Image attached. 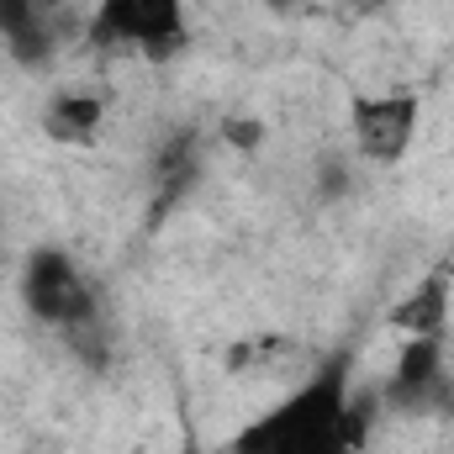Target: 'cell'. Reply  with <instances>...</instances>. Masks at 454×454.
Masks as SVG:
<instances>
[{
    "instance_id": "cell-9",
    "label": "cell",
    "mask_w": 454,
    "mask_h": 454,
    "mask_svg": "<svg viewBox=\"0 0 454 454\" xmlns=\"http://www.w3.org/2000/svg\"><path fill=\"white\" fill-rule=\"evenodd\" d=\"M223 137H232V148H259V137H264V127L259 121H227Z\"/></svg>"
},
{
    "instance_id": "cell-8",
    "label": "cell",
    "mask_w": 454,
    "mask_h": 454,
    "mask_svg": "<svg viewBox=\"0 0 454 454\" xmlns=\"http://www.w3.org/2000/svg\"><path fill=\"white\" fill-rule=\"evenodd\" d=\"M101 121H106V96H101V90H59V96L48 101V112H43V132H48L53 143L85 148V143H96Z\"/></svg>"
},
{
    "instance_id": "cell-6",
    "label": "cell",
    "mask_w": 454,
    "mask_h": 454,
    "mask_svg": "<svg viewBox=\"0 0 454 454\" xmlns=\"http://www.w3.org/2000/svg\"><path fill=\"white\" fill-rule=\"evenodd\" d=\"M0 43L16 53V64L37 69L53 59V43H59V27H53V11L43 0H0Z\"/></svg>"
},
{
    "instance_id": "cell-11",
    "label": "cell",
    "mask_w": 454,
    "mask_h": 454,
    "mask_svg": "<svg viewBox=\"0 0 454 454\" xmlns=\"http://www.w3.org/2000/svg\"><path fill=\"white\" fill-rule=\"evenodd\" d=\"M270 11H280V16H291V11H301V5H312V0H264Z\"/></svg>"
},
{
    "instance_id": "cell-5",
    "label": "cell",
    "mask_w": 454,
    "mask_h": 454,
    "mask_svg": "<svg viewBox=\"0 0 454 454\" xmlns=\"http://www.w3.org/2000/svg\"><path fill=\"white\" fill-rule=\"evenodd\" d=\"M423 121V101L412 90H386V96H354L348 127H354V153L370 164H396Z\"/></svg>"
},
{
    "instance_id": "cell-4",
    "label": "cell",
    "mask_w": 454,
    "mask_h": 454,
    "mask_svg": "<svg viewBox=\"0 0 454 454\" xmlns=\"http://www.w3.org/2000/svg\"><path fill=\"white\" fill-rule=\"evenodd\" d=\"M380 407H391L402 418L454 412V370H450V359H444V333L407 339L396 348V364H391V380H386Z\"/></svg>"
},
{
    "instance_id": "cell-1",
    "label": "cell",
    "mask_w": 454,
    "mask_h": 454,
    "mask_svg": "<svg viewBox=\"0 0 454 454\" xmlns=\"http://www.w3.org/2000/svg\"><path fill=\"white\" fill-rule=\"evenodd\" d=\"M380 402L348 386V354L312 364L275 407L248 418L223 454H364Z\"/></svg>"
},
{
    "instance_id": "cell-13",
    "label": "cell",
    "mask_w": 454,
    "mask_h": 454,
    "mask_svg": "<svg viewBox=\"0 0 454 454\" xmlns=\"http://www.w3.org/2000/svg\"><path fill=\"white\" fill-rule=\"evenodd\" d=\"M43 5H48V11H64V5H69V0H43Z\"/></svg>"
},
{
    "instance_id": "cell-12",
    "label": "cell",
    "mask_w": 454,
    "mask_h": 454,
    "mask_svg": "<svg viewBox=\"0 0 454 454\" xmlns=\"http://www.w3.org/2000/svg\"><path fill=\"white\" fill-rule=\"evenodd\" d=\"M185 454H207V450H201V444H196V439H191V434H185Z\"/></svg>"
},
{
    "instance_id": "cell-7",
    "label": "cell",
    "mask_w": 454,
    "mask_h": 454,
    "mask_svg": "<svg viewBox=\"0 0 454 454\" xmlns=\"http://www.w3.org/2000/svg\"><path fill=\"white\" fill-rule=\"evenodd\" d=\"M450 296H454V264L428 270V275L396 301L391 328H402L407 339H434V333H444V323H450Z\"/></svg>"
},
{
    "instance_id": "cell-3",
    "label": "cell",
    "mask_w": 454,
    "mask_h": 454,
    "mask_svg": "<svg viewBox=\"0 0 454 454\" xmlns=\"http://www.w3.org/2000/svg\"><path fill=\"white\" fill-rule=\"evenodd\" d=\"M185 0H96L90 43L96 48H132L153 64L185 48Z\"/></svg>"
},
{
    "instance_id": "cell-2",
    "label": "cell",
    "mask_w": 454,
    "mask_h": 454,
    "mask_svg": "<svg viewBox=\"0 0 454 454\" xmlns=\"http://www.w3.org/2000/svg\"><path fill=\"white\" fill-rule=\"evenodd\" d=\"M21 307L32 312V323L53 328L59 339L74 333V328L101 323L96 286L85 280V270L74 264V254L59 248V243H43V248H32L21 259Z\"/></svg>"
},
{
    "instance_id": "cell-10",
    "label": "cell",
    "mask_w": 454,
    "mask_h": 454,
    "mask_svg": "<svg viewBox=\"0 0 454 454\" xmlns=\"http://www.w3.org/2000/svg\"><path fill=\"white\" fill-rule=\"evenodd\" d=\"M339 11H348V16H375V11H386L391 0H333Z\"/></svg>"
}]
</instances>
